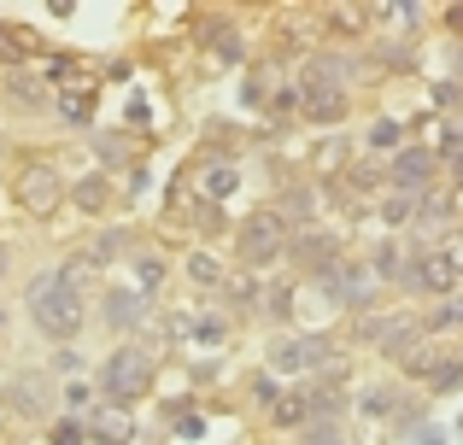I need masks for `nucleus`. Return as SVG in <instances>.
Segmentation results:
<instances>
[{"label":"nucleus","mask_w":463,"mask_h":445,"mask_svg":"<svg viewBox=\"0 0 463 445\" xmlns=\"http://www.w3.org/2000/svg\"><path fill=\"white\" fill-rule=\"evenodd\" d=\"M24 305H30L35 329H42L47 340H77V334H82V287L71 282L65 270L30 275V287H24Z\"/></svg>","instance_id":"1"},{"label":"nucleus","mask_w":463,"mask_h":445,"mask_svg":"<svg viewBox=\"0 0 463 445\" xmlns=\"http://www.w3.org/2000/svg\"><path fill=\"white\" fill-rule=\"evenodd\" d=\"M288 246H294V223H288L276 206L241 218V228H235V258L247 264V270H264V264L288 258Z\"/></svg>","instance_id":"2"},{"label":"nucleus","mask_w":463,"mask_h":445,"mask_svg":"<svg viewBox=\"0 0 463 445\" xmlns=\"http://www.w3.org/2000/svg\"><path fill=\"white\" fill-rule=\"evenodd\" d=\"M94 387L106 393V404H129V411H136V399L153 393V357L141 352V346H118V352L100 364Z\"/></svg>","instance_id":"3"},{"label":"nucleus","mask_w":463,"mask_h":445,"mask_svg":"<svg viewBox=\"0 0 463 445\" xmlns=\"http://www.w3.org/2000/svg\"><path fill=\"white\" fill-rule=\"evenodd\" d=\"M12 194H18V206H24V211H35V218H47L59 199H71V194H65V182H59V171H53L47 159H24V164H18V176H12Z\"/></svg>","instance_id":"4"},{"label":"nucleus","mask_w":463,"mask_h":445,"mask_svg":"<svg viewBox=\"0 0 463 445\" xmlns=\"http://www.w3.org/2000/svg\"><path fill=\"white\" fill-rule=\"evenodd\" d=\"M317 282H323V293H335L346 311H370L375 305V270L370 264H352V258H335L328 270H317Z\"/></svg>","instance_id":"5"},{"label":"nucleus","mask_w":463,"mask_h":445,"mask_svg":"<svg viewBox=\"0 0 463 445\" xmlns=\"http://www.w3.org/2000/svg\"><path fill=\"white\" fill-rule=\"evenodd\" d=\"M328 364V334H282L270 340V375H306Z\"/></svg>","instance_id":"6"},{"label":"nucleus","mask_w":463,"mask_h":445,"mask_svg":"<svg viewBox=\"0 0 463 445\" xmlns=\"http://www.w3.org/2000/svg\"><path fill=\"white\" fill-rule=\"evenodd\" d=\"M405 293H458L463 287V275L446 264V252L440 246H417L411 252V270H405Z\"/></svg>","instance_id":"7"},{"label":"nucleus","mask_w":463,"mask_h":445,"mask_svg":"<svg viewBox=\"0 0 463 445\" xmlns=\"http://www.w3.org/2000/svg\"><path fill=\"white\" fill-rule=\"evenodd\" d=\"M434 176H440V159H434V147H422V141H411V147H399L393 159H387V182L405 188V194H429Z\"/></svg>","instance_id":"8"},{"label":"nucleus","mask_w":463,"mask_h":445,"mask_svg":"<svg viewBox=\"0 0 463 445\" xmlns=\"http://www.w3.org/2000/svg\"><path fill=\"white\" fill-rule=\"evenodd\" d=\"M299 112H306L311 124H340V117L352 112V94L340 88V82L306 77V82H299Z\"/></svg>","instance_id":"9"},{"label":"nucleus","mask_w":463,"mask_h":445,"mask_svg":"<svg viewBox=\"0 0 463 445\" xmlns=\"http://www.w3.org/2000/svg\"><path fill=\"white\" fill-rule=\"evenodd\" d=\"M82 422H89V440H100V445H129L136 440V411H129V404H94Z\"/></svg>","instance_id":"10"},{"label":"nucleus","mask_w":463,"mask_h":445,"mask_svg":"<svg viewBox=\"0 0 463 445\" xmlns=\"http://www.w3.org/2000/svg\"><path fill=\"white\" fill-rule=\"evenodd\" d=\"M0 94H6L18 112H47V106H53V88H47V77H35V70H0Z\"/></svg>","instance_id":"11"},{"label":"nucleus","mask_w":463,"mask_h":445,"mask_svg":"<svg viewBox=\"0 0 463 445\" xmlns=\"http://www.w3.org/2000/svg\"><path fill=\"white\" fill-rule=\"evenodd\" d=\"M106 322L112 329H136V322H147V311H153V293H141V287H118V293H106Z\"/></svg>","instance_id":"12"},{"label":"nucleus","mask_w":463,"mask_h":445,"mask_svg":"<svg viewBox=\"0 0 463 445\" xmlns=\"http://www.w3.org/2000/svg\"><path fill=\"white\" fill-rule=\"evenodd\" d=\"M47 404H53V381L47 375H18L6 387V411H18V416H42Z\"/></svg>","instance_id":"13"},{"label":"nucleus","mask_w":463,"mask_h":445,"mask_svg":"<svg viewBox=\"0 0 463 445\" xmlns=\"http://www.w3.org/2000/svg\"><path fill=\"white\" fill-rule=\"evenodd\" d=\"M288 258L306 264V270H328V264L340 258V240H335V235H317V228H299L294 246H288Z\"/></svg>","instance_id":"14"},{"label":"nucleus","mask_w":463,"mask_h":445,"mask_svg":"<svg viewBox=\"0 0 463 445\" xmlns=\"http://www.w3.org/2000/svg\"><path fill=\"white\" fill-rule=\"evenodd\" d=\"M235 188H241V171H235V159H205V164H200V199H205V206L229 199Z\"/></svg>","instance_id":"15"},{"label":"nucleus","mask_w":463,"mask_h":445,"mask_svg":"<svg viewBox=\"0 0 463 445\" xmlns=\"http://www.w3.org/2000/svg\"><path fill=\"white\" fill-rule=\"evenodd\" d=\"M42 53V42H35V30H24V23H0V70H24V59Z\"/></svg>","instance_id":"16"},{"label":"nucleus","mask_w":463,"mask_h":445,"mask_svg":"<svg viewBox=\"0 0 463 445\" xmlns=\"http://www.w3.org/2000/svg\"><path fill=\"white\" fill-rule=\"evenodd\" d=\"M94 100H100V94H94V82H82V88H59L53 94V112L65 117L71 129H89L94 124Z\"/></svg>","instance_id":"17"},{"label":"nucleus","mask_w":463,"mask_h":445,"mask_svg":"<svg viewBox=\"0 0 463 445\" xmlns=\"http://www.w3.org/2000/svg\"><path fill=\"white\" fill-rule=\"evenodd\" d=\"M71 206H77L82 218H106V206H112V182H106V176H82V182L71 188Z\"/></svg>","instance_id":"18"},{"label":"nucleus","mask_w":463,"mask_h":445,"mask_svg":"<svg viewBox=\"0 0 463 445\" xmlns=\"http://www.w3.org/2000/svg\"><path fill=\"white\" fill-rule=\"evenodd\" d=\"M306 422H311V393L306 387H288L282 404L270 411V428H282V434H288V428H306Z\"/></svg>","instance_id":"19"},{"label":"nucleus","mask_w":463,"mask_h":445,"mask_svg":"<svg viewBox=\"0 0 463 445\" xmlns=\"http://www.w3.org/2000/svg\"><path fill=\"white\" fill-rule=\"evenodd\" d=\"M375 282H405V270H411V252H405V240H382L375 246Z\"/></svg>","instance_id":"20"},{"label":"nucleus","mask_w":463,"mask_h":445,"mask_svg":"<svg viewBox=\"0 0 463 445\" xmlns=\"http://www.w3.org/2000/svg\"><path fill=\"white\" fill-rule=\"evenodd\" d=\"M370 18H375L370 6H328V12H323V23H328L335 35H364V30H370Z\"/></svg>","instance_id":"21"},{"label":"nucleus","mask_w":463,"mask_h":445,"mask_svg":"<svg viewBox=\"0 0 463 445\" xmlns=\"http://www.w3.org/2000/svg\"><path fill=\"white\" fill-rule=\"evenodd\" d=\"M205 47H212L217 65H241V35L223 30V23H212V30H205Z\"/></svg>","instance_id":"22"},{"label":"nucleus","mask_w":463,"mask_h":445,"mask_svg":"<svg viewBox=\"0 0 463 445\" xmlns=\"http://www.w3.org/2000/svg\"><path fill=\"white\" fill-rule=\"evenodd\" d=\"M276 211H282L288 223H306L311 211H317V188H306V182H299V188H288V194H282V206H276Z\"/></svg>","instance_id":"23"},{"label":"nucleus","mask_w":463,"mask_h":445,"mask_svg":"<svg viewBox=\"0 0 463 445\" xmlns=\"http://www.w3.org/2000/svg\"><path fill=\"white\" fill-rule=\"evenodd\" d=\"M417 223L422 228H446L452 223V199L446 194H417Z\"/></svg>","instance_id":"24"},{"label":"nucleus","mask_w":463,"mask_h":445,"mask_svg":"<svg viewBox=\"0 0 463 445\" xmlns=\"http://www.w3.org/2000/svg\"><path fill=\"white\" fill-rule=\"evenodd\" d=\"M382 223H417V194H405V188H393V194L382 199Z\"/></svg>","instance_id":"25"},{"label":"nucleus","mask_w":463,"mask_h":445,"mask_svg":"<svg viewBox=\"0 0 463 445\" xmlns=\"http://www.w3.org/2000/svg\"><path fill=\"white\" fill-rule=\"evenodd\" d=\"M358 411H364V416H393V411H399V387H370V393H358Z\"/></svg>","instance_id":"26"},{"label":"nucleus","mask_w":463,"mask_h":445,"mask_svg":"<svg viewBox=\"0 0 463 445\" xmlns=\"http://www.w3.org/2000/svg\"><path fill=\"white\" fill-rule=\"evenodd\" d=\"M47 82H59V88H82V65L71 53H53V59H47Z\"/></svg>","instance_id":"27"},{"label":"nucleus","mask_w":463,"mask_h":445,"mask_svg":"<svg viewBox=\"0 0 463 445\" xmlns=\"http://www.w3.org/2000/svg\"><path fill=\"white\" fill-rule=\"evenodd\" d=\"M352 164V147L346 141H328V147H317V176H340Z\"/></svg>","instance_id":"28"},{"label":"nucleus","mask_w":463,"mask_h":445,"mask_svg":"<svg viewBox=\"0 0 463 445\" xmlns=\"http://www.w3.org/2000/svg\"><path fill=\"white\" fill-rule=\"evenodd\" d=\"M124 252H129V235H124V228H112V235H100V240H94V252H89V264H94V270H100V264H112V258H124Z\"/></svg>","instance_id":"29"},{"label":"nucleus","mask_w":463,"mask_h":445,"mask_svg":"<svg viewBox=\"0 0 463 445\" xmlns=\"http://www.w3.org/2000/svg\"><path fill=\"white\" fill-rule=\"evenodd\" d=\"M399 141H405V129H399L393 117H375L370 124V147L375 153H399Z\"/></svg>","instance_id":"30"},{"label":"nucleus","mask_w":463,"mask_h":445,"mask_svg":"<svg viewBox=\"0 0 463 445\" xmlns=\"http://www.w3.org/2000/svg\"><path fill=\"white\" fill-rule=\"evenodd\" d=\"M340 411H346V393L340 387H311V416H328V422H335Z\"/></svg>","instance_id":"31"},{"label":"nucleus","mask_w":463,"mask_h":445,"mask_svg":"<svg viewBox=\"0 0 463 445\" xmlns=\"http://www.w3.org/2000/svg\"><path fill=\"white\" fill-rule=\"evenodd\" d=\"M158 282H165V258H158V252H141V258H136V287L153 293Z\"/></svg>","instance_id":"32"},{"label":"nucleus","mask_w":463,"mask_h":445,"mask_svg":"<svg viewBox=\"0 0 463 445\" xmlns=\"http://www.w3.org/2000/svg\"><path fill=\"white\" fill-rule=\"evenodd\" d=\"M223 293H229V305H235V311H252V305H259V299H252L259 287H252L247 275H223Z\"/></svg>","instance_id":"33"},{"label":"nucleus","mask_w":463,"mask_h":445,"mask_svg":"<svg viewBox=\"0 0 463 445\" xmlns=\"http://www.w3.org/2000/svg\"><path fill=\"white\" fill-rule=\"evenodd\" d=\"M375 12H387L399 30H422V6H411V0H393V6H375Z\"/></svg>","instance_id":"34"},{"label":"nucleus","mask_w":463,"mask_h":445,"mask_svg":"<svg viewBox=\"0 0 463 445\" xmlns=\"http://www.w3.org/2000/svg\"><path fill=\"white\" fill-rule=\"evenodd\" d=\"M188 275H194V282H223V264H217L212 252H194V258H188Z\"/></svg>","instance_id":"35"},{"label":"nucleus","mask_w":463,"mask_h":445,"mask_svg":"<svg viewBox=\"0 0 463 445\" xmlns=\"http://www.w3.org/2000/svg\"><path fill=\"white\" fill-rule=\"evenodd\" d=\"M282 375H259V381H252V399H259V404H270V411H276V404H282Z\"/></svg>","instance_id":"36"},{"label":"nucleus","mask_w":463,"mask_h":445,"mask_svg":"<svg viewBox=\"0 0 463 445\" xmlns=\"http://www.w3.org/2000/svg\"><path fill=\"white\" fill-rule=\"evenodd\" d=\"M294 112H299V88H276L270 94V117H276V124H288Z\"/></svg>","instance_id":"37"},{"label":"nucleus","mask_w":463,"mask_h":445,"mask_svg":"<svg viewBox=\"0 0 463 445\" xmlns=\"http://www.w3.org/2000/svg\"><path fill=\"white\" fill-rule=\"evenodd\" d=\"M82 434H89V422H77V416H65V422H53V445H82Z\"/></svg>","instance_id":"38"},{"label":"nucleus","mask_w":463,"mask_h":445,"mask_svg":"<svg viewBox=\"0 0 463 445\" xmlns=\"http://www.w3.org/2000/svg\"><path fill=\"white\" fill-rule=\"evenodd\" d=\"M440 252H446V264L463 275V228H446V235H440Z\"/></svg>","instance_id":"39"},{"label":"nucleus","mask_w":463,"mask_h":445,"mask_svg":"<svg viewBox=\"0 0 463 445\" xmlns=\"http://www.w3.org/2000/svg\"><path fill=\"white\" fill-rule=\"evenodd\" d=\"M458 381H463V364H440V369L429 375V387H434V393H452Z\"/></svg>","instance_id":"40"},{"label":"nucleus","mask_w":463,"mask_h":445,"mask_svg":"<svg viewBox=\"0 0 463 445\" xmlns=\"http://www.w3.org/2000/svg\"><path fill=\"white\" fill-rule=\"evenodd\" d=\"M306 445H346V440H340L335 422H317V428H306Z\"/></svg>","instance_id":"41"},{"label":"nucleus","mask_w":463,"mask_h":445,"mask_svg":"<svg viewBox=\"0 0 463 445\" xmlns=\"http://www.w3.org/2000/svg\"><path fill=\"white\" fill-rule=\"evenodd\" d=\"M270 311L276 317H294V287H270Z\"/></svg>","instance_id":"42"},{"label":"nucleus","mask_w":463,"mask_h":445,"mask_svg":"<svg viewBox=\"0 0 463 445\" xmlns=\"http://www.w3.org/2000/svg\"><path fill=\"white\" fill-rule=\"evenodd\" d=\"M65 404H71V411H94V404H89V381H71V387H65Z\"/></svg>","instance_id":"43"},{"label":"nucleus","mask_w":463,"mask_h":445,"mask_svg":"<svg viewBox=\"0 0 463 445\" xmlns=\"http://www.w3.org/2000/svg\"><path fill=\"white\" fill-rule=\"evenodd\" d=\"M223 329H229V322H223V317H205V322H200V329H194V334H200V340H205V346H217V340H223Z\"/></svg>","instance_id":"44"},{"label":"nucleus","mask_w":463,"mask_h":445,"mask_svg":"<svg viewBox=\"0 0 463 445\" xmlns=\"http://www.w3.org/2000/svg\"><path fill=\"white\" fill-rule=\"evenodd\" d=\"M411 445H446V428H429V422H422L417 434H411Z\"/></svg>","instance_id":"45"},{"label":"nucleus","mask_w":463,"mask_h":445,"mask_svg":"<svg viewBox=\"0 0 463 445\" xmlns=\"http://www.w3.org/2000/svg\"><path fill=\"white\" fill-rule=\"evenodd\" d=\"M176 434H182V440H200V434H205V422H200V416H182Z\"/></svg>","instance_id":"46"},{"label":"nucleus","mask_w":463,"mask_h":445,"mask_svg":"<svg viewBox=\"0 0 463 445\" xmlns=\"http://www.w3.org/2000/svg\"><path fill=\"white\" fill-rule=\"evenodd\" d=\"M446 30L463 35V0H458V6H446Z\"/></svg>","instance_id":"47"},{"label":"nucleus","mask_w":463,"mask_h":445,"mask_svg":"<svg viewBox=\"0 0 463 445\" xmlns=\"http://www.w3.org/2000/svg\"><path fill=\"white\" fill-rule=\"evenodd\" d=\"M0 275H6V252H0Z\"/></svg>","instance_id":"48"},{"label":"nucleus","mask_w":463,"mask_h":445,"mask_svg":"<svg viewBox=\"0 0 463 445\" xmlns=\"http://www.w3.org/2000/svg\"><path fill=\"white\" fill-rule=\"evenodd\" d=\"M452 171H458V182H463V164H452Z\"/></svg>","instance_id":"49"},{"label":"nucleus","mask_w":463,"mask_h":445,"mask_svg":"<svg viewBox=\"0 0 463 445\" xmlns=\"http://www.w3.org/2000/svg\"><path fill=\"white\" fill-rule=\"evenodd\" d=\"M0 153H6V135H0Z\"/></svg>","instance_id":"50"}]
</instances>
